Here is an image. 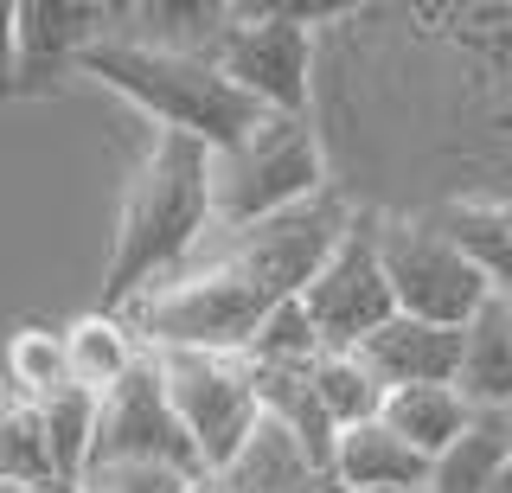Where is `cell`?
<instances>
[{"mask_svg":"<svg viewBox=\"0 0 512 493\" xmlns=\"http://www.w3.org/2000/svg\"><path fill=\"white\" fill-rule=\"evenodd\" d=\"M372 378L384 391H410V385H455L461 372V327H429V321H410V314H391L372 340L352 346Z\"/></svg>","mask_w":512,"mask_h":493,"instance_id":"7c38bea8","label":"cell"},{"mask_svg":"<svg viewBox=\"0 0 512 493\" xmlns=\"http://www.w3.org/2000/svg\"><path fill=\"white\" fill-rule=\"evenodd\" d=\"M13 71H20V33H13V0H0V103H13Z\"/></svg>","mask_w":512,"mask_h":493,"instance_id":"4316f807","label":"cell"},{"mask_svg":"<svg viewBox=\"0 0 512 493\" xmlns=\"http://www.w3.org/2000/svg\"><path fill=\"white\" fill-rule=\"evenodd\" d=\"M506 308H512V295H506Z\"/></svg>","mask_w":512,"mask_h":493,"instance_id":"d6a6232c","label":"cell"},{"mask_svg":"<svg viewBox=\"0 0 512 493\" xmlns=\"http://www.w3.org/2000/svg\"><path fill=\"white\" fill-rule=\"evenodd\" d=\"M13 33H20L13 97H52L109 33V7L103 0H13Z\"/></svg>","mask_w":512,"mask_h":493,"instance_id":"30bf717a","label":"cell"},{"mask_svg":"<svg viewBox=\"0 0 512 493\" xmlns=\"http://www.w3.org/2000/svg\"><path fill=\"white\" fill-rule=\"evenodd\" d=\"M0 487L7 493L58 487L52 449H45V417H39V404H20V397L0 404Z\"/></svg>","mask_w":512,"mask_h":493,"instance_id":"ffe728a7","label":"cell"},{"mask_svg":"<svg viewBox=\"0 0 512 493\" xmlns=\"http://www.w3.org/2000/svg\"><path fill=\"white\" fill-rule=\"evenodd\" d=\"M378 257H384V282H391L397 314L429 327H468L493 295V276L480 269L461 237L442 218H384L378 212Z\"/></svg>","mask_w":512,"mask_h":493,"instance_id":"8992f818","label":"cell"},{"mask_svg":"<svg viewBox=\"0 0 512 493\" xmlns=\"http://www.w3.org/2000/svg\"><path fill=\"white\" fill-rule=\"evenodd\" d=\"M378 417H384V429H391V436H404L423 461H436L448 442L468 429L474 404H468L455 385H410V391H391V397H384Z\"/></svg>","mask_w":512,"mask_h":493,"instance_id":"d6986e66","label":"cell"},{"mask_svg":"<svg viewBox=\"0 0 512 493\" xmlns=\"http://www.w3.org/2000/svg\"><path fill=\"white\" fill-rule=\"evenodd\" d=\"M96 455H148V461H180V468L205 474L199 468V449L186 442L180 417H173L167 391L154 378V359H141L135 372L122 378L109 397H96V442H90V461ZM84 461V468H90Z\"/></svg>","mask_w":512,"mask_h":493,"instance_id":"8fae6325","label":"cell"},{"mask_svg":"<svg viewBox=\"0 0 512 493\" xmlns=\"http://www.w3.org/2000/svg\"><path fill=\"white\" fill-rule=\"evenodd\" d=\"M455 391L474 410H512V308L506 295H493L487 308L461 327V372Z\"/></svg>","mask_w":512,"mask_h":493,"instance_id":"9a60e30c","label":"cell"},{"mask_svg":"<svg viewBox=\"0 0 512 493\" xmlns=\"http://www.w3.org/2000/svg\"><path fill=\"white\" fill-rule=\"evenodd\" d=\"M77 71L96 77V84H109L116 97H128L160 135H192L212 154L237 148L250 129L269 122V109L250 103L212 58H180V52H154V45H128V39L103 33L84 52Z\"/></svg>","mask_w":512,"mask_h":493,"instance_id":"277c9868","label":"cell"},{"mask_svg":"<svg viewBox=\"0 0 512 493\" xmlns=\"http://www.w3.org/2000/svg\"><path fill=\"white\" fill-rule=\"evenodd\" d=\"M333 481L346 493H372V487H429V461L410 449L404 436H391L378 423H359V429H340L333 442Z\"/></svg>","mask_w":512,"mask_h":493,"instance_id":"e0dca14e","label":"cell"},{"mask_svg":"<svg viewBox=\"0 0 512 493\" xmlns=\"http://www.w3.org/2000/svg\"><path fill=\"white\" fill-rule=\"evenodd\" d=\"M333 193L384 218L512 205V0H359L314 33Z\"/></svg>","mask_w":512,"mask_h":493,"instance_id":"6da1fadb","label":"cell"},{"mask_svg":"<svg viewBox=\"0 0 512 493\" xmlns=\"http://www.w3.org/2000/svg\"><path fill=\"white\" fill-rule=\"evenodd\" d=\"M32 493H64V487H32Z\"/></svg>","mask_w":512,"mask_h":493,"instance_id":"4dcf8cb0","label":"cell"},{"mask_svg":"<svg viewBox=\"0 0 512 493\" xmlns=\"http://www.w3.org/2000/svg\"><path fill=\"white\" fill-rule=\"evenodd\" d=\"M493 493H512V461H506V474H500V481H493Z\"/></svg>","mask_w":512,"mask_h":493,"instance_id":"f1b7e54d","label":"cell"},{"mask_svg":"<svg viewBox=\"0 0 512 493\" xmlns=\"http://www.w3.org/2000/svg\"><path fill=\"white\" fill-rule=\"evenodd\" d=\"M7 378L20 404H52L58 391H71V365H64V333L52 327H20L7 340Z\"/></svg>","mask_w":512,"mask_h":493,"instance_id":"7402d4cb","label":"cell"},{"mask_svg":"<svg viewBox=\"0 0 512 493\" xmlns=\"http://www.w3.org/2000/svg\"><path fill=\"white\" fill-rule=\"evenodd\" d=\"M352 225L346 193H320L282 218L244 231H212L192 257L173 269L167 282H154L141 301H128L122 321L135 327V340L148 346H199V353H250L256 327L308 289V276L327 263V250L340 244Z\"/></svg>","mask_w":512,"mask_h":493,"instance_id":"7a4b0ae2","label":"cell"},{"mask_svg":"<svg viewBox=\"0 0 512 493\" xmlns=\"http://www.w3.org/2000/svg\"><path fill=\"white\" fill-rule=\"evenodd\" d=\"M320 353H327V340H320V327L308 321V308H301V295H295V301H282V308L256 327V340H250L244 359L250 365H288V372H308Z\"/></svg>","mask_w":512,"mask_h":493,"instance_id":"d4e9b609","label":"cell"},{"mask_svg":"<svg viewBox=\"0 0 512 493\" xmlns=\"http://www.w3.org/2000/svg\"><path fill=\"white\" fill-rule=\"evenodd\" d=\"M231 13L218 0H128L109 7V39L128 45H154V52H180V58H218Z\"/></svg>","mask_w":512,"mask_h":493,"instance_id":"4fadbf2b","label":"cell"},{"mask_svg":"<svg viewBox=\"0 0 512 493\" xmlns=\"http://www.w3.org/2000/svg\"><path fill=\"white\" fill-rule=\"evenodd\" d=\"M148 359H154V378L167 391L186 442L199 449V468L218 474L250 442V429L263 423L250 359L244 353H199V346H154Z\"/></svg>","mask_w":512,"mask_h":493,"instance_id":"ba28073f","label":"cell"},{"mask_svg":"<svg viewBox=\"0 0 512 493\" xmlns=\"http://www.w3.org/2000/svg\"><path fill=\"white\" fill-rule=\"evenodd\" d=\"M301 308H308V321L320 327L327 353H352V346L372 340L397 314L391 282H384V257H378V212H359V205H352V225L340 231V244L327 250V263L308 276Z\"/></svg>","mask_w":512,"mask_h":493,"instance_id":"9c48e42d","label":"cell"},{"mask_svg":"<svg viewBox=\"0 0 512 493\" xmlns=\"http://www.w3.org/2000/svg\"><path fill=\"white\" fill-rule=\"evenodd\" d=\"M448 231L461 237V250L493 276V289L512 295V205L506 212H455V218H442Z\"/></svg>","mask_w":512,"mask_h":493,"instance_id":"484cf974","label":"cell"},{"mask_svg":"<svg viewBox=\"0 0 512 493\" xmlns=\"http://www.w3.org/2000/svg\"><path fill=\"white\" fill-rule=\"evenodd\" d=\"M314 397L333 417V429H359V423H378V410H384L391 391L372 378V365L359 353H320L314 359Z\"/></svg>","mask_w":512,"mask_h":493,"instance_id":"44dd1931","label":"cell"},{"mask_svg":"<svg viewBox=\"0 0 512 493\" xmlns=\"http://www.w3.org/2000/svg\"><path fill=\"white\" fill-rule=\"evenodd\" d=\"M39 417H45V449H52V474H58V487L71 493L77 487V474H84V461H90V442H96V397L90 391H58L52 404H39Z\"/></svg>","mask_w":512,"mask_h":493,"instance_id":"603a6c76","label":"cell"},{"mask_svg":"<svg viewBox=\"0 0 512 493\" xmlns=\"http://www.w3.org/2000/svg\"><path fill=\"white\" fill-rule=\"evenodd\" d=\"M205 474L180 468V461H148V455H96L77 474L71 493H199Z\"/></svg>","mask_w":512,"mask_h":493,"instance_id":"cb8c5ba5","label":"cell"},{"mask_svg":"<svg viewBox=\"0 0 512 493\" xmlns=\"http://www.w3.org/2000/svg\"><path fill=\"white\" fill-rule=\"evenodd\" d=\"M340 7H237L212 65L263 103L269 116H301L314 109V33Z\"/></svg>","mask_w":512,"mask_h":493,"instance_id":"52a82bcc","label":"cell"},{"mask_svg":"<svg viewBox=\"0 0 512 493\" xmlns=\"http://www.w3.org/2000/svg\"><path fill=\"white\" fill-rule=\"evenodd\" d=\"M301 493H346V487L333 481V474H320V481H314V487H301Z\"/></svg>","mask_w":512,"mask_h":493,"instance_id":"83f0119b","label":"cell"},{"mask_svg":"<svg viewBox=\"0 0 512 493\" xmlns=\"http://www.w3.org/2000/svg\"><path fill=\"white\" fill-rule=\"evenodd\" d=\"M327 154H320L314 122L269 116L237 148L212 154V231H244L263 218H282L295 205L327 193Z\"/></svg>","mask_w":512,"mask_h":493,"instance_id":"5b68a950","label":"cell"},{"mask_svg":"<svg viewBox=\"0 0 512 493\" xmlns=\"http://www.w3.org/2000/svg\"><path fill=\"white\" fill-rule=\"evenodd\" d=\"M506 461H512V417L506 410H474L468 429L429 461V493H493Z\"/></svg>","mask_w":512,"mask_h":493,"instance_id":"ac0fdd59","label":"cell"},{"mask_svg":"<svg viewBox=\"0 0 512 493\" xmlns=\"http://www.w3.org/2000/svg\"><path fill=\"white\" fill-rule=\"evenodd\" d=\"M327 468H314L308 449H301L295 436H288L282 423H256L250 429V442L237 449L231 461H224L218 474H205L218 493H301V487H314Z\"/></svg>","mask_w":512,"mask_h":493,"instance_id":"5bb4252c","label":"cell"},{"mask_svg":"<svg viewBox=\"0 0 512 493\" xmlns=\"http://www.w3.org/2000/svg\"><path fill=\"white\" fill-rule=\"evenodd\" d=\"M199 493H218V487H212V481H199Z\"/></svg>","mask_w":512,"mask_h":493,"instance_id":"1f68e13d","label":"cell"},{"mask_svg":"<svg viewBox=\"0 0 512 493\" xmlns=\"http://www.w3.org/2000/svg\"><path fill=\"white\" fill-rule=\"evenodd\" d=\"M212 237V148L192 135H154L122 193L116 250L103 269V314H122L154 282H167Z\"/></svg>","mask_w":512,"mask_h":493,"instance_id":"3957f363","label":"cell"},{"mask_svg":"<svg viewBox=\"0 0 512 493\" xmlns=\"http://www.w3.org/2000/svg\"><path fill=\"white\" fill-rule=\"evenodd\" d=\"M506 417H512V410H506Z\"/></svg>","mask_w":512,"mask_h":493,"instance_id":"836d02e7","label":"cell"},{"mask_svg":"<svg viewBox=\"0 0 512 493\" xmlns=\"http://www.w3.org/2000/svg\"><path fill=\"white\" fill-rule=\"evenodd\" d=\"M372 493H429V487H372Z\"/></svg>","mask_w":512,"mask_h":493,"instance_id":"f546056e","label":"cell"},{"mask_svg":"<svg viewBox=\"0 0 512 493\" xmlns=\"http://www.w3.org/2000/svg\"><path fill=\"white\" fill-rule=\"evenodd\" d=\"M141 359H148V346L135 340V327H128L122 314L90 308L84 321L64 327V365H71V385L90 391V397H109Z\"/></svg>","mask_w":512,"mask_h":493,"instance_id":"2e32d148","label":"cell"}]
</instances>
